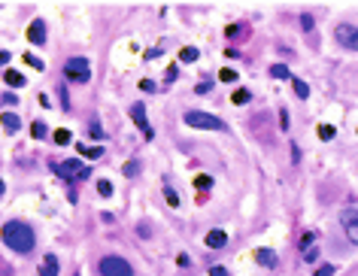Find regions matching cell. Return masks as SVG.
I'll list each match as a JSON object with an SVG mask.
<instances>
[{
  "mask_svg": "<svg viewBox=\"0 0 358 276\" xmlns=\"http://www.w3.org/2000/svg\"><path fill=\"white\" fill-rule=\"evenodd\" d=\"M0 237H3V243H6L12 252H21V255H27V252L33 249V243H36L33 231H30L24 222H6L3 231H0Z\"/></svg>",
  "mask_w": 358,
  "mask_h": 276,
  "instance_id": "1",
  "label": "cell"
},
{
  "mask_svg": "<svg viewBox=\"0 0 358 276\" xmlns=\"http://www.w3.org/2000/svg\"><path fill=\"white\" fill-rule=\"evenodd\" d=\"M185 125L197 128V131H225V122L213 112H201V109H188L185 112Z\"/></svg>",
  "mask_w": 358,
  "mask_h": 276,
  "instance_id": "2",
  "label": "cell"
},
{
  "mask_svg": "<svg viewBox=\"0 0 358 276\" xmlns=\"http://www.w3.org/2000/svg\"><path fill=\"white\" fill-rule=\"evenodd\" d=\"M97 273L100 276H134V267L125 258H118V255H106V258H100Z\"/></svg>",
  "mask_w": 358,
  "mask_h": 276,
  "instance_id": "3",
  "label": "cell"
},
{
  "mask_svg": "<svg viewBox=\"0 0 358 276\" xmlns=\"http://www.w3.org/2000/svg\"><path fill=\"white\" fill-rule=\"evenodd\" d=\"M64 73H67V79H73V82H88V79H91V64H88L85 58H70V61L64 64Z\"/></svg>",
  "mask_w": 358,
  "mask_h": 276,
  "instance_id": "4",
  "label": "cell"
},
{
  "mask_svg": "<svg viewBox=\"0 0 358 276\" xmlns=\"http://www.w3.org/2000/svg\"><path fill=\"white\" fill-rule=\"evenodd\" d=\"M334 40H337L343 49L358 52V27L355 24H337V27H334Z\"/></svg>",
  "mask_w": 358,
  "mask_h": 276,
  "instance_id": "5",
  "label": "cell"
},
{
  "mask_svg": "<svg viewBox=\"0 0 358 276\" xmlns=\"http://www.w3.org/2000/svg\"><path fill=\"white\" fill-rule=\"evenodd\" d=\"M340 225H343V231H346V237H349V243L358 246V210H343L340 213Z\"/></svg>",
  "mask_w": 358,
  "mask_h": 276,
  "instance_id": "6",
  "label": "cell"
},
{
  "mask_svg": "<svg viewBox=\"0 0 358 276\" xmlns=\"http://www.w3.org/2000/svg\"><path fill=\"white\" fill-rule=\"evenodd\" d=\"M55 170H58V176H64V179H73V176H76V179H88V167L79 164V161H61Z\"/></svg>",
  "mask_w": 358,
  "mask_h": 276,
  "instance_id": "7",
  "label": "cell"
},
{
  "mask_svg": "<svg viewBox=\"0 0 358 276\" xmlns=\"http://www.w3.org/2000/svg\"><path fill=\"white\" fill-rule=\"evenodd\" d=\"M131 119H134V125H137V128L146 134V140H149V137H152V128H149V119H146V106H143V103H134V106H131Z\"/></svg>",
  "mask_w": 358,
  "mask_h": 276,
  "instance_id": "8",
  "label": "cell"
},
{
  "mask_svg": "<svg viewBox=\"0 0 358 276\" xmlns=\"http://www.w3.org/2000/svg\"><path fill=\"white\" fill-rule=\"evenodd\" d=\"M27 40H30L33 46H43V43H46V21L36 18V21L27 27Z\"/></svg>",
  "mask_w": 358,
  "mask_h": 276,
  "instance_id": "9",
  "label": "cell"
},
{
  "mask_svg": "<svg viewBox=\"0 0 358 276\" xmlns=\"http://www.w3.org/2000/svg\"><path fill=\"white\" fill-rule=\"evenodd\" d=\"M255 261H258L261 267H267V270H273V267L280 264L276 252H270V249H255Z\"/></svg>",
  "mask_w": 358,
  "mask_h": 276,
  "instance_id": "10",
  "label": "cell"
},
{
  "mask_svg": "<svg viewBox=\"0 0 358 276\" xmlns=\"http://www.w3.org/2000/svg\"><path fill=\"white\" fill-rule=\"evenodd\" d=\"M204 243H207L210 249H222V246L228 243V234H225V231H219V228H213V231L207 234V240H204Z\"/></svg>",
  "mask_w": 358,
  "mask_h": 276,
  "instance_id": "11",
  "label": "cell"
},
{
  "mask_svg": "<svg viewBox=\"0 0 358 276\" xmlns=\"http://www.w3.org/2000/svg\"><path fill=\"white\" fill-rule=\"evenodd\" d=\"M0 122H3V131H6V134H15V131L21 128V119H18L15 112H0Z\"/></svg>",
  "mask_w": 358,
  "mask_h": 276,
  "instance_id": "12",
  "label": "cell"
},
{
  "mask_svg": "<svg viewBox=\"0 0 358 276\" xmlns=\"http://www.w3.org/2000/svg\"><path fill=\"white\" fill-rule=\"evenodd\" d=\"M39 276H58V258L55 255H46L39 261Z\"/></svg>",
  "mask_w": 358,
  "mask_h": 276,
  "instance_id": "13",
  "label": "cell"
},
{
  "mask_svg": "<svg viewBox=\"0 0 358 276\" xmlns=\"http://www.w3.org/2000/svg\"><path fill=\"white\" fill-rule=\"evenodd\" d=\"M3 79H6L9 88H21V85H24V76H21L18 70H3Z\"/></svg>",
  "mask_w": 358,
  "mask_h": 276,
  "instance_id": "14",
  "label": "cell"
},
{
  "mask_svg": "<svg viewBox=\"0 0 358 276\" xmlns=\"http://www.w3.org/2000/svg\"><path fill=\"white\" fill-rule=\"evenodd\" d=\"M249 100H252V94H249L246 88H237V91L231 94V103H234V106H246Z\"/></svg>",
  "mask_w": 358,
  "mask_h": 276,
  "instance_id": "15",
  "label": "cell"
},
{
  "mask_svg": "<svg viewBox=\"0 0 358 276\" xmlns=\"http://www.w3.org/2000/svg\"><path fill=\"white\" fill-rule=\"evenodd\" d=\"M270 76H273V79H292V70H289L286 64H273V67H270Z\"/></svg>",
  "mask_w": 358,
  "mask_h": 276,
  "instance_id": "16",
  "label": "cell"
},
{
  "mask_svg": "<svg viewBox=\"0 0 358 276\" xmlns=\"http://www.w3.org/2000/svg\"><path fill=\"white\" fill-rule=\"evenodd\" d=\"M292 88H295V94H298L301 100H307V97H310V88H307V82H301V79H295V76H292Z\"/></svg>",
  "mask_w": 358,
  "mask_h": 276,
  "instance_id": "17",
  "label": "cell"
},
{
  "mask_svg": "<svg viewBox=\"0 0 358 276\" xmlns=\"http://www.w3.org/2000/svg\"><path fill=\"white\" fill-rule=\"evenodd\" d=\"M79 149V155H85V158H100L103 155V146H76Z\"/></svg>",
  "mask_w": 358,
  "mask_h": 276,
  "instance_id": "18",
  "label": "cell"
},
{
  "mask_svg": "<svg viewBox=\"0 0 358 276\" xmlns=\"http://www.w3.org/2000/svg\"><path fill=\"white\" fill-rule=\"evenodd\" d=\"M197 55H201L197 49H191V46H185V49L179 52V61H185V64H191V61H197Z\"/></svg>",
  "mask_w": 358,
  "mask_h": 276,
  "instance_id": "19",
  "label": "cell"
},
{
  "mask_svg": "<svg viewBox=\"0 0 358 276\" xmlns=\"http://www.w3.org/2000/svg\"><path fill=\"white\" fill-rule=\"evenodd\" d=\"M219 79H222V82H234V79H237V70H231V67H222V70H219Z\"/></svg>",
  "mask_w": 358,
  "mask_h": 276,
  "instance_id": "20",
  "label": "cell"
},
{
  "mask_svg": "<svg viewBox=\"0 0 358 276\" xmlns=\"http://www.w3.org/2000/svg\"><path fill=\"white\" fill-rule=\"evenodd\" d=\"M30 134H33V140H43V137H46V125H43V122H33V125H30Z\"/></svg>",
  "mask_w": 358,
  "mask_h": 276,
  "instance_id": "21",
  "label": "cell"
},
{
  "mask_svg": "<svg viewBox=\"0 0 358 276\" xmlns=\"http://www.w3.org/2000/svg\"><path fill=\"white\" fill-rule=\"evenodd\" d=\"M55 143L67 146V143H70V131H67V128H58V131H55Z\"/></svg>",
  "mask_w": 358,
  "mask_h": 276,
  "instance_id": "22",
  "label": "cell"
},
{
  "mask_svg": "<svg viewBox=\"0 0 358 276\" xmlns=\"http://www.w3.org/2000/svg\"><path fill=\"white\" fill-rule=\"evenodd\" d=\"M97 191H100V198H109V194H112V182H109V179H100V182H97Z\"/></svg>",
  "mask_w": 358,
  "mask_h": 276,
  "instance_id": "23",
  "label": "cell"
},
{
  "mask_svg": "<svg viewBox=\"0 0 358 276\" xmlns=\"http://www.w3.org/2000/svg\"><path fill=\"white\" fill-rule=\"evenodd\" d=\"M334 134H337V131H334L331 125H322V128H319V137H322V140H334Z\"/></svg>",
  "mask_w": 358,
  "mask_h": 276,
  "instance_id": "24",
  "label": "cell"
},
{
  "mask_svg": "<svg viewBox=\"0 0 358 276\" xmlns=\"http://www.w3.org/2000/svg\"><path fill=\"white\" fill-rule=\"evenodd\" d=\"M122 170H125V176H137V173H140V164H137V161H128Z\"/></svg>",
  "mask_w": 358,
  "mask_h": 276,
  "instance_id": "25",
  "label": "cell"
},
{
  "mask_svg": "<svg viewBox=\"0 0 358 276\" xmlns=\"http://www.w3.org/2000/svg\"><path fill=\"white\" fill-rule=\"evenodd\" d=\"M313 240H316L313 234H304V237H301V243H298V246H301V252H307V249H313Z\"/></svg>",
  "mask_w": 358,
  "mask_h": 276,
  "instance_id": "26",
  "label": "cell"
},
{
  "mask_svg": "<svg viewBox=\"0 0 358 276\" xmlns=\"http://www.w3.org/2000/svg\"><path fill=\"white\" fill-rule=\"evenodd\" d=\"M301 27H304L307 33L313 30V15H310V12H304V15H301Z\"/></svg>",
  "mask_w": 358,
  "mask_h": 276,
  "instance_id": "27",
  "label": "cell"
},
{
  "mask_svg": "<svg viewBox=\"0 0 358 276\" xmlns=\"http://www.w3.org/2000/svg\"><path fill=\"white\" fill-rule=\"evenodd\" d=\"M88 134H91L94 140H100V137H103V128H100L97 122H91V125H88Z\"/></svg>",
  "mask_w": 358,
  "mask_h": 276,
  "instance_id": "28",
  "label": "cell"
},
{
  "mask_svg": "<svg viewBox=\"0 0 358 276\" xmlns=\"http://www.w3.org/2000/svg\"><path fill=\"white\" fill-rule=\"evenodd\" d=\"M164 198H167V204H170V207H179V194H176L173 188H167V191H164Z\"/></svg>",
  "mask_w": 358,
  "mask_h": 276,
  "instance_id": "29",
  "label": "cell"
},
{
  "mask_svg": "<svg viewBox=\"0 0 358 276\" xmlns=\"http://www.w3.org/2000/svg\"><path fill=\"white\" fill-rule=\"evenodd\" d=\"M316 258H319V246H313V249H307V252H304V261L316 264Z\"/></svg>",
  "mask_w": 358,
  "mask_h": 276,
  "instance_id": "30",
  "label": "cell"
},
{
  "mask_svg": "<svg viewBox=\"0 0 358 276\" xmlns=\"http://www.w3.org/2000/svg\"><path fill=\"white\" fill-rule=\"evenodd\" d=\"M176 76H179V70H176V64H170L167 73H164V79H167V82H176Z\"/></svg>",
  "mask_w": 358,
  "mask_h": 276,
  "instance_id": "31",
  "label": "cell"
},
{
  "mask_svg": "<svg viewBox=\"0 0 358 276\" xmlns=\"http://www.w3.org/2000/svg\"><path fill=\"white\" fill-rule=\"evenodd\" d=\"M0 100H3L6 106H15V103H18V97H15L12 91H6V94H0Z\"/></svg>",
  "mask_w": 358,
  "mask_h": 276,
  "instance_id": "32",
  "label": "cell"
},
{
  "mask_svg": "<svg viewBox=\"0 0 358 276\" xmlns=\"http://www.w3.org/2000/svg\"><path fill=\"white\" fill-rule=\"evenodd\" d=\"M194 185H197V188H204V191H207V188H210V185H213V179H210V176H197V179H194Z\"/></svg>",
  "mask_w": 358,
  "mask_h": 276,
  "instance_id": "33",
  "label": "cell"
},
{
  "mask_svg": "<svg viewBox=\"0 0 358 276\" xmlns=\"http://www.w3.org/2000/svg\"><path fill=\"white\" fill-rule=\"evenodd\" d=\"M313 276H334V264H322V267H319Z\"/></svg>",
  "mask_w": 358,
  "mask_h": 276,
  "instance_id": "34",
  "label": "cell"
},
{
  "mask_svg": "<svg viewBox=\"0 0 358 276\" xmlns=\"http://www.w3.org/2000/svg\"><path fill=\"white\" fill-rule=\"evenodd\" d=\"M280 128H283V131H286V128H289V112H286V106H283V109H280Z\"/></svg>",
  "mask_w": 358,
  "mask_h": 276,
  "instance_id": "35",
  "label": "cell"
},
{
  "mask_svg": "<svg viewBox=\"0 0 358 276\" xmlns=\"http://www.w3.org/2000/svg\"><path fill=\"white\" fill-rule=\"evenodd\" d=\"M24 61H27L30 67H43V61H39V58H33V55H24Z\"/></svg>",
  "mask_w": 358,
  "mask_h": 276,
  "instance_id": "36",
  "label": "cell"
},
{
  "mask_svg": "<svg viewBox=\"0 0 358 276\" xmlns=\"http://www.w3.org/2000/svg\"><path fill=\"white\" fill-rule=\"evenodd\" d=\"M140 91H155V82H149V79H143V82H140Z\"/></svg>",
  "mask_w": 358,
  "mask_h": 276,
  "instance_id": "37",
  "label": "cell"
},
{
  "mask_svg": "<svg viewBox=\"0 0 358 276\" xmlns=\"http://www.w3.org/2000/svg\"><path fill=\"white\" fill-rule=\"evenodd\" d=\"M210 276H231L225 267H210Z\"/></svg>",
  "mask_w": 358,
  "mask_h": 276,
  "instance_id": "38",
  "label": "cell"
},
{
  "mask_svg": "<svg viewBox=\"0 0 358 276\" xmlns=\"http://www.w3.org/2000/svg\"><path fill=\"white\" fill-rule=\"evenodd\" d=\"M210 88H213V85H210V82H201V85H197V94H207V91H210Z\"/></svg>",
  "mask_w": 358,
  "mask_h": 276,
  "instance_id": "39",
  "label": "cell"
},
{
  "mask_svg": "<svg viewBox=\"0 0 358 276\" xmlns=\"http://www.w3.org/2000/svg\"><path fill=\"white\" fill-rule=\"evenodd\" d=\"M9 64V52H0V67H6Z\"/></svg>",
  "mask_w": 358,
  "mask_h": 276,
  "instance_id": "40",
  "label": "cell"
},
{
  "mask_svg": "<svg viewBox=\"0 0 358 276\" xmlns=\"http://www.w3.org/2000/svg\"><path fill=\"white\" fill-rule=\"evenodd\" d=\"M3 191H6V185H3V179H0V198H3Z\"/></svg>",
  "mask_w": 358,
  "mask_h": 276,
  "instance_id": "41",
  "label": "cell"
}]
</instances>
